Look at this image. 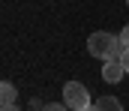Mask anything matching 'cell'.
<instances>
[{"label":"cell","mask_w":129,"mask_h":111,"mask_svg":"<svg viewBox=\"0 0 129 111\" xmlns=\"http://www.w3.org/2000/svg\"><path fill=\"white\" fill-rule=\"evenodd\" d=\"M114 48H117L114 33L96 30V33H90V39H87V51H90V57H99V60H111V57H114Z\"/></svg>","instance_id":"1"},{"label":"cell","mask_w":129,"mask_h":111,"mask_svg":"<svg viewBox=\"0 0 129 111\" xmlns=\"http://www.w3.org/2000/svg\"><path fill=\"white\" fill-rule=\"evenodd\" d=\"M63 99H66V108H72V111L90 108V93H87V87H84L81 81H66Z\"/></svg>","instance_id":"2"},{"label":"cell","mask_w":129,"mask_h":111,"mask_svg":"<svg viewBox=\"0 0 129 111\" xmlns=\"http://www.w3.org/2000/svg\"><path fill=\"white\" fill-rule=\"evenodd\" d=\"M123 75H126V69H123V63H120L117 57H111V60H105V63H102V78H105L108 84H117Z\"/></svg>","instance_id":"3"},{"label":"cell","mask_w":129,"mask_h":111,"mask_svg":"<svg viewBox=\"0 0 129 111\" xmlns=\"http://www.w3.org/2000/svg\"><path fill=\"white\" fill-rule=\"evenodd\" d=\"M93 111H123V105H120V99H114V96H102V99H96Z\"/></svg>","instance_id":"4"},{"label":"cell","mask_w":129,"mask_h":111,"mask_svg":"<svg viewBox=\"0 0 129 111\" xmlns=\"http://www.w3.org/2000/svg\"><path fill=\"white\" fill-rule=\"evenodd\" d=\"M0 99H3V105H15V87L9 81L0 84Z\"/></svg>","instance_id":"5"},{"label":"cell","mask_w":129,"mask_h":111,"mask_svg":"<svg viewBox=\"0 0 129 111\" xmlns=\"http://www.w3.org/2000/svg\"><path fill=\"white\" fill-rule=\"evenodd\" d=\"M120 42H123V45H126V48H129V24H126V27H123V33H120Z\"/></svg>","instance_id":"6"},{"label":"cell","mask_w":129,"mask_h":111,"mask_svg":"<svg viewBox=\"0 0 129 111\" xmlns=\"http://www.w3.org/2000/svg\"><path fill=\"white\" fill-rule=\"evenodd\" d=\"M120 63H123V69H126V72H129V51H126V54H123V57H120Z\"/></svg>","instance_id":"7"},{"label":"cell","mask_w":129,"mask_h":111,"mask_svg":"<svg viewBox=\"0 0 129 111\" xmlns=\"http://www.w3.org/2000/svg\"><path fill=\"white\" fill-rule=\"evenodd\" d=\"M3 111H15V105H3Z\"/></svg>","instance_id":"8"},{"label":"cell","mask_w":129,"mask_h":111,"mask_svg":"<svg viewBox=\"0 0 129 111\" xmlns=\"http://www.w3.org/2000/svg\"><path fill=\"white\" fill-rule=\"evenodd\" d=\"M126 6H129V0H126Z\"/></svg>","instance_id":"9"}]
</instances>
